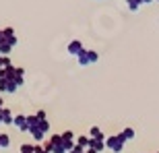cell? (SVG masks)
Returning a JSON list of instances; mask_svg holds the SVG:
<instances>
[{"label": "cell", "instance_id": "obj_1", "mask_svg": "<svg viewBox=\"0 0 159 153\" xmlns=\"http://www.w3.org/2000/svg\"><path fill=\"white\" fill-rule=\"evenodd\" d=\"M124 137L122 135H112V137H107L106 139V147L110 149V151H114V153H122V149H124Z\"/></svg>", "mask_w": 159, "mask_h": 153}, {"label": "cell", "instance_id": "obj_2", "mask_svg": "<svg viewBox=\"0 0 159 153\" xmlns=\"http://www.w3.org/2000/svg\"><path fill=\"white\" fill-rule=\"evenodd\" d=\"M77 58H79V64L81 66H87V64H91V62H97V60H99V54L93 52V50H83Z\"/></svg>", "mask_w": 159, "mask_h": 153}, {"label": "cell", "instance_id": "obj_3", "mask_svg": "<svg viewBox=\"0 0 159 153\" xmlns=\"http://www.w3.org/2000/svg\"><path fill=\"white\" fill-rule=\"evenodd\" d=\"M89 149L95 153H99L106 149V139H91V143H89Z\"/></svg>", "mask_w": 159, "mask_h": 153}, {"label": "cell", "instance_id": "obj_4", "mask_svg": "<svg viewBox=\"0 0 159 153\" xmlns=\"http://www.w3.org/2000/svg\"><path fill=\"white\" fill-rule=\"evenodd\" d=\"M83 50H85V48H83V44H81V41H77V39L68 44V54H72V56H79Z\"/></svg>", "mask_w": 159, "mask_h": 153}, {"label": "cell", "instance_id": "obj_5", "mask_svg": "<svg viewBox=\"0 0 159 153\" xmlns=\"http://www.w3.org/2000/svg\"><path fill=\"white\" fill-rule=\"evenodd\" d=\"M15 124H17L21 130H29V120H27L25 116H17L15 118Z\"/></svg>", "mask_w": 159, "mask_h": 153}, {"label": "cell", "instance_id": "obj_6", "mask_svg": "<svg viewBox=\"0 0 159 153\" xmlns=\"http://www.w3.org/2000/svg\"><path fill=\"white\" fill-rule=\"evenodd\" d=\"M89 139H106V137H103V132H101L99 126H93V128L89 130Z\"/></svg>", "mask_w": 159, "mask_h": 153}, {"label": "cell", "instance_id": "obj_7", "mask_svg": "<svg viewBox=\"0 0 159 153\" xmlns=\"http://www.w3.org/2000/svg\"><path fill=\"white\" fill-rule=\"evenodd\" d=\"M141 4H143L141 0H126V6H128V11H132V12L139 11V6H141Z\"/></svg>", "mask_w": 159, "mask_h": 153}, {"label": "cell", "instance_id": "obj_8", "mask_svg": "<svg viewBox=\"0 0 159 153\" xmlns=\"http://www.w3.org/2000/svg\"><path fill=\"white\" fill-rule=\"evenodd\" d=\"M120 135L124 137V141H130V139H134V130H132V128H124Z\"/></svg>", "mask_w": 159, "mask_h": 153}, {"label": "cell", "instance_id": "obj_9", "mask_svg": "<svg viewBox=\"0 0 159 153\" xmlns=\"http://www.w3.org/2000/svg\"><path fill=\"white\" fill-rule=\"evenodd\" d=\"M89 143H91V139H89V137H79V139H77V145H79V147H83V149L89 147Z\"/></svg>", "mask_w": 159, "mask_h": 153}, {"label": "cell", "instance_id": "obj_10", "mask_svg": "<svg viewBox=\"0 0 159 153\" xmlns=\"http://www.w3.org/2000/svg\"><path fill=\"white\" fill-rule=\"evenodd\" d=\"M143 4H149V2H153V0H141Z\"/></svg>", "mask_w": 159, "mask_h": 153}, {"label": "cell", "instance_id": "obj_11", "mask_svg": "<svg viewBox=\"0 0 159 153\" xmlns=\"http://www.w3.org/2000/svg\"><path fill=\"white\" fill-rule=\"evenodd\" d=\"M157 2H159V0H157Z\"/></svg>", "mask_w": 159, "mask_h": 153}]
</instances>
